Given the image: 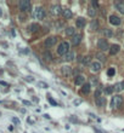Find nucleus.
Instances as JSON below:
<instances>
[{"label":"nucleus","mask_w":124,"mask_h":133,"mask_svg":"<svg viewBox=\"0 0 124 133\" xmlns=\"http://www.w3.org/2000/svg\"><path fill=\"white\" fill-rule=\"evenodd\" d=\"M64 59L66 61H73L74 59V52H72V51H69L68 53H67V55L64 56Z\"/></svg>","instance_id":"nucleus-22"},{"label":"nucleus","mask_w":124,"mask_h":133,"mask_svg":"<svg viewBox=\"0 0 124 133\" xmlns=\"http://www.w3.org/2000/svg\"><path fill=\"white\" fill-rule=\"evenodd\" d=\"M80 41H82V35L80 34H74L73 39H72V44L73 45H79Z\"/></svg>","instance_id":"nucleus-14"},{"label":"nucleus","mask_w":124,"mask_h":133,"mask_svg":"<svg viewBox=\"0 0 124 133\" xmlns=\"http://www.w3.org/2000/svg\"><path fill=\"white\" fill-rule=\"evenodd\" d=\"M96 58H99L100 61H106V57L103 55H102L101 52H99V53H96Z\"/></svg>","instance_id":"nucleus-30"},{"label":"nucleus","mask_w":124,"mask_h":133,"mask_svg":"<svg viewBox=\"0 0 124 133\" xmlns=\"http://www.w3.org/2000/svg\"><path fill=\"white\" fill-rule=\"evenodd\" d=\"M28 29H29V32L31 33H35V32H38V29H39V24H37V23H32V24L28 27Z\"/></svg>","instance_id":"nucleus-20"},{"label":"nucleus","mask_w":124,"mask_h":133,"mask_svg":"<svg viewBox=\"0 0 124 133\" xmlns=\"http://www.w3.org/2000/svg\"><path fill=\"white\" fill-rule=\"evenodd\" d=\"M88 15H89L90 17H94V16L96 15V9L92 7V6H90V7L88 9Z\"/></svg>","instance_id":"nucleus-23"},{"label":"nucleus","mask_w":124,"mask_h":133,"mask_svg":"<svg viewBox=\"0 0 124 133\" xmlns=\"http://www.w3.org/2000/svg\"><path fill=\"white\" fill-rule=\"evenodd\" d=\"M44 58H45L46 61H52V56H51V53L49 51H45V52H44Z\"/></svg>","instance_id":"nucleus-25"},{"label":"nucleus","mask_w":124,"mask_h":133,"mask_svg":"<svg viewBox=\"0 0 124 133\" xmlns=\"http://www.w3.org/2000/svg\"><path fill=\"white\" fill-rule=\"evenodd\" d=\"M113 91H115V90H113V86H107V87L105 88V93H106V94H112Z\"/></svg>","instance_id":"nucleus-26"},{"label":"nucleus","mask_w":124,"mask_h":133,"mask_svg":"<svg viewBox=\"0 0 124 133\" xmlns=\"http://www.w3.org/2000/svg\"><path fill=\"white\" fill-rule=\"evenodd\" d=\"M47 99H49V102H50V103L52 104V105H57V103H56V102L54 101V99H52L51 97H47Z\"/></svg>","instance_id":"nucleus-32"},{"label":"nucleus","mask_w":124,"mask_h":133,"mask_svg":"<svg viewBox=\"0 0 124 133\" xmlns=\"http://www.w3.org/2000/svg\"><path fill=\"white\" fill-rule=\"evenodd\" d=\"M115 5L120 14L124 15V1H117V3H115Z\"/></svg>","instance_id":"nucleus-15"},{"label":"nucleus","mask_w":124,"mask_h":133,"mask_svg":"<svg viewBox=\"0 0 124 133\" xmlns=\"http://www.w3.org/2000/svg\"><path fill=\"white\" fill-rule=\"evenodd\" d=\"M62 11H63V10H61L60 5H54V6L51 7V14L52 15H60V14H62Z\"/></svg>","instance_id":"nucleus-11"},{"label":"nucleus","mask_w":124,"mask_h":133,"mask_svg":"<svg viewBox=\"0 0 124 133\" xmlns=\"http://www.w3.org/2000/svg\"><path fill=\"white\" fill-rule=\"evenodd\" d=\"M0 85H4V86H9V83L4 82V81H0Z\"/></svg>","instance_id":"nucleus-39"},{"label":"nucleus","mask_w":124,"mask_h":133,"mask_svg":"<svg viewBox=\"0 0 124 133\" xmlns=\"http://www.w3.org/2000/svg\"><path fill=\"white\" fill-rule=\"evenodd\" d=\"M56 41H57V38H56V37H50V38H47V39L45 40V46H46V47H51V46L55 45Z\"/></svg>","instance_id":"nucleus-8"},{"label":"nucleus","mask_w":124,"mask_h":133,"mask_svg":"<svg viewBox=\"0 0 124 133\" xmlns=\"http://www.w3.org/2000/svg\"><path fill=\"white\" fill-rule=\"evenodd\" d=\"M62 15H63V17H64V18H67V19L72 18V16H73V14H72V11H71L69 9L63 10V11H62Z\"/></svg>","instance_id":"nucleus-18"},{"label":"nucleus","mask_w":124,"mask_h":133,"mask_svg":"<svg viewBox=\"0 0 124 133\" xmlns=\"http://www.w3.org/2000/svg\"><path fill=\"white\" fill-rule=\"evenodd\" d=\"M91 83H92V85H97V80H96V79L92 78V79H91ZM91 83H90V85H91Z\"/></svg>","instance_id":"nucleus-36"},{"label":"nucleus","mask_w":124,"mask_h":133,"mask_svg":"<svg viewBox=\"0 0 124 133\" xmlns=\"http://www.w3.org/2000/svg\"><path fill=\"white\" fill-rule=\"evenodd\" d=\"M95 103H96V106L99 108H103L106 105V98L105 97H99V98H95Z\"/></svg>","instance_id":"nucleus-7"},{"label":"nucleus","mask_w":124,"mask_h":133,"mask_svg":"<svg viewBox=\"0 0 124 133\" xmlns=\"http://www.w3.org/2000/svg\"><path fill=\"white\" fill-rule=\"evenodd\" d=\"M18 7L22 12L29 11L31 10V3H29V0H21L18 3Z\"/></svg>","instance_id":"nucleus-3"},{"label":"nucleus","mask_w":124,"mask_h":133,"mask_svg":"<svg viewBox=\"0 0 124 133\" xmlns=\"http://www.w3.org/2000/svg\"><path fill=\"white\" fill-rule=\"evenodd\" d=\"M91 4H92V7H95V9H96V7H99V4H97V3H96V1H95V0L92 1Z\"/></svg>","instance_id":"nucleus-34"},{"label":"nucleus","mask_w":124,"mask_h":133,"mask_svg":"<svg viewBox=\"0 0 124 133\" xmlns=\"http://www.w3.org/2000/svg\"><path fill=\"white\" fill-rule=\"evenodd\" d=\"M115 74H116V69L115 68H110L108 70H107V75H108V76H113Z\"/></svg>","instance_id":"nucleus-29"},{"label":"nucleus","mask_w":124,"mask_h":133,"mask_svg":"<svg viewBox=\"0 0 124 133\" xmlns=\"http://www.w3.org/2000/svg\"><path fill=\"white\" fill-rule=\"evenodd\" d=\"M103 35H105L106 38H111V37H112V32H111L110 29H107V28H106L105 30H103Z\"/></svg>","instance_id":"nucleus-28"},{"label":"nucleus","mask_w":124,"mask_h":133,"mask_svg":"<svg viewBox=\"0 0 124 133\" xmlns=\"http://www.w3.org/2000/svg\"><path fill=\"white\" fill-rule=\"evenodd\" d=\"M110 23L112 24V26H119L120 23H122V21H120V18L118 17V16L112 15V16H110Z\"/></svg>","instance_id":"nucleus-6"},{"label":"nucleus","mask_w":124,"mask_h":133,"mask_svg":"<svg viewBox=\"0 0 124 133\" xmlns=\"http://www.w3.org/2000/svg\"><path fill=\"white\" fill-rule=\"evenodd\" d=\"M75 26H77L78 28H83L84 26H85V19L83 18V17L77 18V21H75Z\"/></svg>","instance_id":"nucleus-19"},{"label":"nucleus","mask_w":124,"mask_h":133,"mask_svg":"<svg viewBox=\"0 0 124 133\" xmlns=\"http://www.w3.org/2000/svg\"><path fill=\"white\" fill-rule=\"evenodd\" d=\"M23 102V104H24V105H32V103H31V102H28V101H22Z\"/></svg>","instance_id":"nucleus-35"},{"label":"nucleus","mask_w":124,"mask_h":133,"mask_svg":"<svg viewBox=\"0 0 124 133\" xmlns=\"http://www.w3.org/2000/svg\"><path fill=\"white\" fill-rule=\"evenodd\" d=\"M90 56H87V57H83V64L84 65H87V64H90Z\"/></svg>","instance_id":"nucleus-27"},{"label":"nucleus","mask_w":124,"mask_h":133,"mask_svg":"<svg viewBox=\"0 0 124 133\" xmlns=\"http://www.w3.org/2000/svg\"><path fill=\"white\" fill-rule=\"evenodd\" d=\"M99 27H100L99 21H97V19H92L91 23H90V29H91V30H97Z\"/></svg>","instance_id":"nucleus-17"},{"label":"nucleus","mask_w":124,"mask_h":133,"mask_svg":"<svg viewBox=\"0 0 124 133\" xmlns=\"http://www.w3.org/2000/svg\"><path fill=\"white\" fill-rule=\"evenodd\" d=\"M74 83H75L77 86L84 85V83H85V78H84L83 75H78V76H75V79H74Z\"/></svg>","instance_id":"nucleus-9"},{"label":"nucleus","mask_w":124,"mask_h":133,"mask_svg":"<svg viewBox=\"0 0 124 133\" xmlns=\"http://www.w3.org/2000/svg\"><path fill=\"white\" fill-rule=\"evenodd\" d=\"M62 74L64 76H71L72 75V68L69 65H63L62 67Z\"/></svg>","instance_id":"nucleus-10"},{"label":"nucleus","mask_w":124,"mask_h":133,"mask_svg":"<svg viewBox=\"0 0 124 133\" xmlns=\"http://www.w3.org/2000/svg\"><path fill=\"white\" fill-rule=\"evenodd\" d=\"M20 21H21V22H23V21H26V17H24V16H22V15H20Z\"/></svg>","instance_id":"nucleus-37"},{"label":"nucleus","mask_w":124,"mask_h":133,"mask_svg":"<svg viewBox=\"0 0 124 133\" xmlns=\"http://www.w3.org/2000/svg\"><path fill=\"white\" fill-rule=\"evenodd\" d=\"M90 87H91L90 83H84L82 87V92L83 93H89V92H90Z\"/></svg>","instance_id":"nucleus-21"},{"label":"nucleus","mask_w":124,"mask_h":133,"mask_svg":"<svg viewBox=\"0 0 124 133\" xmlns=\"http://www.w3.org/2000/svg\"><path fill=\"white\" fill-rule=\"evenodd\" d=\"M90 65H91V70H92V71H99V70L101 69V63H100L99 61H95V62H92Z\"/></svg>","instance_id":"nucleus-12"},{"label":"nucleus","mask_w":124,"mask_h":133,"mask_svg":"<svg viewBox=\"0 0 124 133\" xmlns=\"http://www.w3.org/2000/svg\"><path fill=\"white\" fill-rule=\"evenodd\" d=\"M97 47H99L101 51H106V50H110L111 49L106 39H100V40L97 41Z\"/></svg>","instance_id":"nucleus-5"},{"label":"nucleus","mask_w":124,"mask_h":133,"mask_svg":"<svg viewBox=\"0 0 124 133\" xmlns=\"http://www.w3.org/2000/svg\"><path fill=\"white\" fill-rule=\"evenodd\" d=\"M74 104L77 105V104H80V101H74Z\"/></svg>","instance_id":"nucleus-41"},{"label":"nucleus","mask_w":124,"mask_h":133,"mask_svg":"<svg viewBox=\"0 0 124 133\" xmlns=\"http://www.w3.org/2000/svg\"><path fill=\"white\" fill-rule=\"evenodd\" d=\"M122 104H123V97L122 96L112 97V101H111V106L112 108H119Z\"/></svg>","instance_id":"nucleus-2"},{"label":"nucleus","mask_w":124,"mask_h":133,"mask_svg":"<svg viewBox=\"0 0 124 133\" xmlns=\"http://www.w3.org/2000/svg\"><path fill=\"white\" fill-rule=\"evenodd\" d=\"M120 50V46L119 45H117V44H115V45H112L111 46V49H110V53L112 56H115L116 53H118Z\"/></svg>","instance_id":"nucleus-13"},{"label":"nucleus","mask_w":124,"mask_h":133,"mask_svg":"<svg viewBox=\"0 0 124 133\" xmlns=\"http://www.w3.org/2000/svg\"><path fill=\"white\" fill-rule=\"evenodd\" d=\"M34 17L37 19H43L44 17H45V10L43 9V7H35V10H34Z\"/></svg>","instance_id":"nucleus-4"},{"label":"nucleus","mask_w":124,"mask_h":133,"mask_svg":"<svg viewBox=\"0 0 124 133\" xmlns=\"http://www.w3.org/2000/svg\"><path fill=\"white\" fill-rule=\"evenodd\" d=\"M113 90H115L116 92H120L124 90V81H120V82L116 83L115 86H113Z\"/></svg>","instance_id":"nucleus-16"},{"label":"nucleus","mask_w":124,"mask_h":133,"mask_svg":"<svg viewBox=\"0 0 124 133\" xmlns=\"http://www.w3.org/2000/svg\"><path fill=\"white\" fill-rule=\"evenodd\" d=\"M38 86H39V87H41V88H47V87H49V86H47V83L43 82V81H40V82H38Z\"/></svg>","instance_id":"nucleus-31"},{"label":"nucleus","mask_w":124,"mask_h":133,"mask_svg":"<svg viewBox=\"0 0 124 133\" xmlns=\"http://www.w3.org/2000/svg\"><path fill=\"white\" fill-rule=\"evenodd\" d=\"M1 14H3V12H1V9H0V16H1Z\"/></svg>","instance_id":"nucleus-42"},{"label":"nucleus","mask_w":124,"mask_h":133,"mask_svg":"<svg viewBox=\"0 0 124 133\" xmlns=\"http://www.w3.org/2000/svg\"><path fill=\"white\" fill-rule=\"evenodd\" d=\"M66 35H69V37H73V35H74V28H73V27H68V28H66Z\"/></svg>","instance_id":"nucleus-24"},{"label":"nucleus","mask_w":124,"mask_h":133,"mask_svg":"<svg viewBox=\"0 0 124 133\" xmlns=\"http://www.w3.org/2000/svg\"><path fill=\"white\" fill-rule=\"evenodd\" d=\"M69 52V44L67 41H62L57 47V53L60 56H66Z\"/></svg>","instance_id":"nucleus-1"},{"label":"nucleus","mask_w":124,"mask_h":133,"mask_svg":"<svg viewBox=\"0 0 124 133\" xmlns=\"http://www.w3.org/2000/svg\"><path fill=\"white\" fill-rule=\"evenodd\" d=\"M12 121H14L15 124H20V120H18V119H16V117H14V119H12Z\"/></svg>","instance_id":"nucleus-38"},{"label":"nucleus","mask_w":124,"mask_h":133,"mask_svg":"<svg viewBox=\"0 0 124 133\" xmlns=\"http://www.w3.org/2000/svg\"><path fill=\"white\" fill-rule=\"evenodd\" d=\"M26 80H28V81H33V79H32V78H31V76H28V78H27V79H26Z\"/></svg>","instance_id":"nucleus-40"},{"label":"nucleus","mask_w":124,"mask_h":133,"mask_svg":"<svg viewBox=\"0 0 124 133\" xmlns=\"http://www.w3.org/2000/svg\"><path fill=\"white\" fill-rule=\"evenodd\" d=\"M94 131H95V133H105L103 131H101V129L96 128V127H94Z\"/></svg>","instance_id":"nucleus-33"}]
</instances>
